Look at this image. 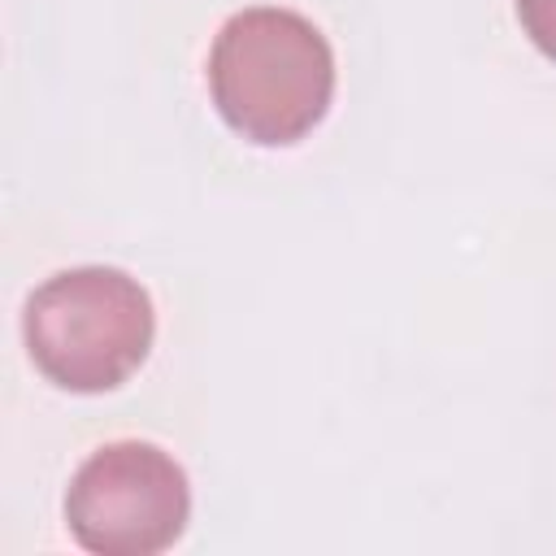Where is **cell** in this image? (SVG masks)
<instances>
[{
    "instance_id": "2",
    "label": "cell",
    "mask_w": 556,
    "mask_h": 556,
    "mask_svg": "<svg viewBox=\"0 0 556 556\" xmlns=\"http://www.w3.org/2000/svg\"><path fill=\"white\" fill-rule=\"evenodd\" d=\"M22 334L35 369L61 391L122 387L152 348L156 313L139 278L113 265H78L30 291Z\"/></svg>"
},
{
    "instance_id": "1",
    "label": "cell",
    "mask_w": 556,
    "mask_h": 556,
    "mask_svg": "<svg viewBox=\"0 0 556 556\" xmlns=\"http://www.w3.org/2000/svg\"><path fill=\"white\" fill-rule=\"evenodd\" d=\"M208 91L235 135L261 148H287L326 117L334 52L304 13L252 4L217 30L208 48Z\"/></svg>"
},
{
    "instance_id": "4",
    "label": "cell",
    "mask_w": 556,
    "mask_h": 556,
    "mask_svg": "<svg viewBox=\"0 0 556 556\" xmlns=\"http://www.w3.org/2000/svg\"><path fill=\"white\" fill-rule=\"evenodd\" d=\"M517 22L530 35V43L556 61V0H517Z\"/></svg>"
},
{
    "instance_id": "3",
    "label": "cell",
    "mask_w": 556,
    "mask_h": 556,
    "mask_svg": "<svg viewBox=\"0 0 556 556\" xmlns=\"http://www.w3.org/2000/svg\"><path fill=\"white\" fill-rule=\"evenodd\" d=\"M191 517L182 465L139 439L96 447L65 491V526L96 556H156L174 547Z\"/></svg>"
}]
</instances>
